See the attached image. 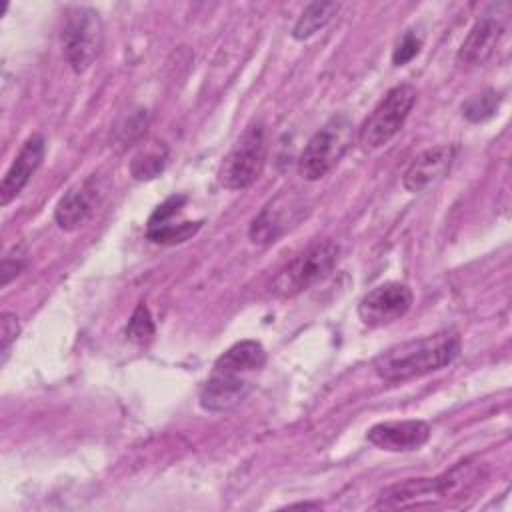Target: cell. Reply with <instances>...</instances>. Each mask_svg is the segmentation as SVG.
<instances>
[{"mask_svg":"<svg viewBox=\"0 0 512 512\" xmlns=\"http://www.w3.org/2000/svg\"><path fill=\"white\" fill-rule=\"evenodd\" d=\"M430 424L424 420L378 422L366 432V440L386 452H412L430 440Z\"/></svg>","mask_w":512,"mask_h":512,"instance_id":"obj_14","label":"cell"},{"mask_svg":"<svg viewBox=\"0 0 512 512\" xmlns=\"http://www.w3.org/2000/svg\"><path fill=\"white\" fill-rule=\"evenodd\" d=\"M146 126H148V112L144 108H138L120 120V124L116 126V136L122 142H132L138 136H142Z\"/></svg>","mask_w":512,"mask_h":512,"instance_id":"obj_21","label":"cell"},{"mask_svg":"<svg viewBox=\"0 0 512 512\" xmlns=\"http://www.w3.org/2000/svg\"><path fill=\"white\" fill-rule=\"evenodd\" d=\"M504 34V24L500 22V18L486 14L482 18H478L472 28L468 30L466 38L462 40L458 52H456V60L462 66H480L484 64L496 50L500 38Z\"/></svg>","mask_w":512,"mask_h":512,"instance_id":"obj_16","label":"cell"},{"mask_svg":"<svg viewBox=\"0 0 512 512\" xmlns=\"http://www.w3.org/2000/svg\"><path fill=\"white\" fill-rule=\"evenodd\" d=\"M340 4L338 2H310L298 16L294 28H292V38L294 40H308L320 30H324L332 18L338 14Z\"/></svg>","mask_w":512,"mask_h":512,"instance_id":"obj_17","label":"cell"},{"mask_svg":"<svg viewBox=\"0 0 512 512\" xmlns=\"http://www.w3.org/2000/svg\"><path fill=\"white\" fill-rule=\"evenodd\" d=\"M266 366V350L258 340H240L224 350L198 392L206 412L220 414L240 406L256 386V374Z\"/></svg>","mask_w":512,"mask_h":512,"instance_id":"obj_1","label":"cell"},{"mask_svg":"<svg viewBox=\"0 0 512 512\" xmlns=\"http://www.w3.org/2000/svg\"><path fill=\"white\" fill-rule=\"evenodd\" d=\"M414 302L412 290L402 282H384L368 290L358 302V318L368 328H382L400 320Z\"/></svg>","mask_w":512,"mask_h":512,"instance_id":"obj_9","label":"cell"},{"mask_svg":"<svg viewBox=\"0 0 512 512\" xmlns=\"http://www.w3.org/2000/svg\"><path fill=\"white\" fill-rule=\"evenodd\" d=\"M2 330H0V340H2V360L0 364L4 366L6 364V358L10 354V346L12 342L18 340V334H20V322L16 318V314L12 312H2Z\"/></svg>","mask_w":512,"mask_h":512,"instance_id":"obj_23","label":"cell"},{"mask_svg":"<svg viewBox=\"0 0 512 512\" xmlns=\"http://www.w3.org/2000/svg\"><path fill=\"white\" fill-rule=\"evenodd\" d=\"M266 164V128L262 120L250 122L224 156L218 184L226 190H244L256 182Z\"/></svg>","mask_w":512,"mask_h":512,"instance_id":"obj_7","label":"cell"},{"mask_svg":"<svg viewBox=\"0 0 512 512\" xmlns=\"http://www.w3.org/2000/svg\"><path fill=\"white\" fill-rule=\"evenodd\" d=\"M168 164V148L160 142H154L152 146H146L138 150L130 160V174L134 180L146 182L154 180L164 172Z\"/></svg>","mask_w":512,"mask_h":512,"instance_id":"obj_18","label":"cell"},{"mask_svg":"<svg viewBox=\"0 0 512 512\" xmlns=\"http://www.w3.org/2000/svg\"><path fill=\"white\" fill-rule=\"evenodd\" d=\"M184 204H186L184 194H172L162 204H158L148 218L146 238L162 246H174L190 240L202 228L204 222L202 220L174 222V218L182 212Z\"/></svg>","mask_w":512,"mask_h":512,"instance_id":"obj_11","label":"cell"},{"mask_svg":"<svg viewBox=\"0 0 512 512\" xmlns=\"http://www.w3.org/2000/svg\"><path fill=\"white\" fill-rule=\"evenodd\" d=\"M302 208L304 204L298 198L280 194L252 218L248 228L250 240L260 246L274 244L302 216Z\"/></svg>","mask_w":512,"mask_h":512,"instance_id":"obj_13","label":"cell"},{"mask_svg":"<svg viewBox=\"0 0 512 512\" xmlns=\"http://www.w3.org/2000/svg\"><path fill=\"white\" fill-rule=\"evenodd\" d=\"M26 266V258L16 256L12 258V254H6L2 260V286H8L12 278H16Z\"/></svg>","mask_w":512,"mask_h":512,"instance_id":"obj_24","label":"cell"},{"mask_svg":"<svg viewBox=\"0 0 512 512\" xmlns=\"http://www.w3.org/2000/svg\"><path fill=\"white\" fill-rule=\"evenodd\" d=\"M340 246L334 240H318L294 256L272 280V292L278 298H292L320 280L336 266Z\"/></svg>","mask_w":512,"mask_h":512,"instance_id":"obj_5","label":"cell"},{"mask_svg":"<svg viewBox=\"0 0 512 512\" xmlns=\"http://www.w3.org/2000/svg\"><path fill=\"white\" fill-rule=\"evenodd\" d=\"M104 196V184L98 174L84 178L82 182L68 188L54 208V222L64 232L82 228L96 212Z\"/></svg>","mask_w":512,"mask_h":512,"instance_id":"obj_10","label":"cell"},{"mask_svg":"<svg viewBox=\"0 0 512 512\" xmlns=\"http://www.w3.org/2000/svg\"><path fill=\"white\" fill-rule=\"evenodd\" d=\"M420 48H422V38L414 30H406L392 50V64L394 66L408 64L420 52Z\"/></svg>","mask_w":512,"mask_h":512,"instance_id":"obj_22","label":"cell"},{"mask_svg":"<svg viewBox=\"0 0 512 512\" xmlns=\"http://www.w3.org/2000/svg\"><path fill=\"white\" fill-rule=\"evenodd\" d=\"M500 102H502V94L498 90H494V88L482 90V92L470 96L462 104V116L474 124L486 122L488 118H492L498 112Z\"/></svg>","mask_w":512,"mask_h":512,"instance_id":"obj_19","label":"cell"},{"mask_svg":"<svg viewBox=\"0 0 512 512\" xmlns=\"http://www.w3.org/2000/svg\"><path fill=\"white\" fill-rule=\"evenodd\" d=\"M46 154V140L42 134H32L24 140L10 168L0 182V204L8 206L30 182L34 172L40 168Z\"/></svg>","mask_w":512,"mask_h":512,"instance_id":"obj_15","label":"cell"},{"mask_svg":"<svg viewBox=\"0 0 512 512\" xmlns=\"http://www.w3.org/2000/svg\"><path fill=\"white\" fill-rule=\"evenodd\" d=\"M154 334H156V326H154L152 314L148 306L140 302L124 328V336L134 344H148L154 338Z\"/></svg>","mask_w":512,"mask_h":512,"instance_id":"obj_20","label":"cell"},{"mask_svg":"<svg viewBox=\"0 0 512 512\" xmlns=\"http://www.w3.org/2000/svg\"><path fill=\"white\" fill-rule=\"evenodd\" d=\"M456 158V146L452 144H440L432 146L418 156L412 158V162L406 166L402 174V186L410 194H420L440 180H444L452 168V162Z\"/></svg>","mask_w":512,"mask_h":512,"instance_id":"obj_12","label":"cell"},{"mask_svg":"<svg viewBox=\"0 0 512 512\" xmlns=\"http://www.w3.org/2000/svg\"><path fill=\"white\" fill-rule=\"evenodd\" d=\"M416 88L408 82L392 86L374 106L358 130V142L364 150L386 146L404 126L416 104Z\"/></svg>","mask_w":512,"mask_h":512,"instance_id":"obj_8","label":"cell"},{"mask_svg":"<svg viewBox=\"0 0 512 512\" xmlns=\"http://www.w3.org/2000/svg\"><path fill=\"white\" fill-rule=\"evenodd\" d=\"M290 508H320V504H310V502H300V504H290Z\"/></svg>","mask_w":512,"mask_h":512,"instance_id":"obj_25","label":"cell"},{"mask_svg":"<svg viewBox=\"0 0 512 512\" xmlns=\"http://www.w3.org/2000/svg\"><path fill=\"white\" fill-rule=\"evenodd\" d=\"M478 464L470 458L460 460L450 470L434 478H410L384 488L378 494L374 508H418L438 500L460 498L478 480Z\"/></svg>","mask_w":512,"mask_h":512,"instance_id":"obj_3","label":"cell"},{"mask_svg":"<svg viewBox=\"0 0 512 512\" xmlns=\"http://www.w3.org/2000/svg\"><path fill=\"white\" fill-rule=\"evenodd\" d=\"M460 350L456 332H436L390 346L372 360V368L386 382H406L450 366Z\"/></svg>","mask_w":512,"mask_h":512,"instance_id":"obj_2","label":"cell"},{"mask_svg":"<svg viewBox=\"0 0 512 512\" xmlns=\"http://www.w3.org/2000/svg\"><path fill=\"white\" fill-rule=\"evenodd\" d=\"M64 60L76 74H84L98 58L104 42L100 14L90 6H70L60 32Z\"/></svg>","mask_w":512,"mask_h":512,"instance_id":"obj_6","label":"cell"},{"mask_svg":"<svg viewBox=\"0 0 512 512\" xmlns=\"http://www.w3.org/2000/svg\"><path fill=\"white\" fill-rule=\"evenodd\" d=\"M354 140V124L348 114L330 116L306 142L298 158V174L306 182L328 176L344 158Z\"/></svg>","mask_w":512,"mask_h":512,"instance_id":"obj_4","label":"cell"}]
</instances>
